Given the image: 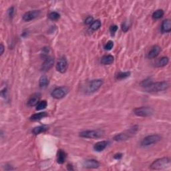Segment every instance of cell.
Returning a JSON list of instances; mask_svg holds the SVG:
<instances>
[{"label": "cell", "instance_id": "cell-17", "mask_svg": "<svg viewBox=\"0 0 171 171\" xmlns=\"http://www.w3.org/2000/svg\"><path fill=\"white\" fill-rule=\"evenodd\" d=\"M67 154L65 153V152L62 151V150H60V151L57 152V162L59 163V164H63L65 161V159H66Z\"/></svg>", "mask_w": 171, "mask_h": 171}, {"label": "cell", "instance_id": "cell-31", "mask_svg": "<svg viewBox=\"0 0 171 171\" xmlns=\"http://www.w3.org/2000/svg\"><path fill=\"white\" fill-rule=\"evenodd\" d=\"M93 22H94V18L91 16H89L86 19L85 23L87 25H89V24H92V23H93Z\"/></svg>", "mask_w": 171, "mask_h": 171}, {"label": "cell", "instance_id": "cell-35", "mask_svg": "<svg viewBox=\"0 0 171 171\" xmlns=\"http://www.w3.org/2000/svg\"><path fill=\"white\" fill-rule=\"evenodd\" d=\"M68 170H73V168H72V165H70V164H68Z\"/></svg>", "mask_w": 171, "mask_h": 171}, {"label": "cell", "instance_id": "cell-23", "mask_svg": "<svg viewBox=\"0 0 171 171\" xmlns=\"http://www.w3.org/2000/svg\"><path fill=\"white\" fill-rule=\"evenodd\" d=\"M164 15V11L162 9H158L152 14V18L154 20H159Z\"/></svg>", "mask_w": 171, "mask_h": 171}, {"label": "cell", "instance_id": "cell-27", "mask_svg": "<svg viewBox=\"0 0 171 171\" xmlns=\"http://www.w3.org/2000/svg\"><path fill=\"white\" fill-rule=\"evenodd\" d=\"M48 17L51 20L56 21V20H57L59 19L60 17V15L56 12H52L49 14Z\"/></svg>", "mask_w": 171, "mask_h": 171}, {"label": "cell", "instance_id": "cell-14", "mask_svg": "<svg viewBox=\"0 0 171 171\" xmlns=\"http://www.w3.org/2000/svg\"><path fill=\"white\" fill-rule=\"evenodd\" d=\"M40 96L41 95L39 93L33 94V95L30 97L28 102V106H36V105L39 103V99H40Z\"/></svg>", "mask_w": 171, "mask_h": 171}, {"label": "cell", "instance_id": "cell-19", "mask_svg": "<svg viewBox=\"0 0 171 171\" xmlns=\"http://www.w3.org/2000/svg\"><path fill=\"white\" fill-rule=\"evenodd\" d=\"M49 84V80L48 78H47V76H41V78H39V88L41 89H44L47 87V86Z\"/></svg>", "mask_w": 171, "mask_h": 171}, {"label": "cell", "instance_id": "cell-11", "mask_svg": "<svg viewBox=\"0 0 171 171\" xmlns=\"http://www.w3.org/2000/svg\"><path fill=\"white\" fill-rule=\"evenodd\" d=\"M54 64V59L52 57H48L44 60L41 65V70L43 71H48L53 67Z\"/></svg>", "mask_w": 171, "mask_h": 171}, {"label": "cell", "instance_id": "cell-26", "mask_svg": "<svg viewBox=\"0 0 171 171\" xmlns=\"http://www.w3.org/2000/svg\"><path fill=\"white\" fill-rule=\"evenodd\" d=\"M101 26V22L100 20H96L93 22V23H92L90 25V29H92V30H97L100 28Z\"/></svg>", "mask_w": 171, "mask_h": 171}, {"label": "cell", "instance_id": "cell-3", "mask_svg": "<svg viewBox=\"0 0 171 171\" xmlns=\"http://www.w3.org/2000/svg\"><path fill=\"white\" fill-rule=\"evenodd\" d=\"M104 132L102 130H85L80 133V136L82 138H98L103 136Z\"/></svg>", "mask_w": 171, "mask_h": 171}, {"label": "cell", "instance_id": "cell-4", "mask_svg": "<svg viewBox=\"0 0 171 171\" xmlns=\"http://www.w3.org/2000/svg\"><path fill=\"white\" fill-rule=\"evenodd\" d=\"M134 113L138 116L147 117L152 115L154 113V110L151 107L143 106L140 108H136L134 110Z\"/></svg>", "mask_w": 171, "mask_h": 171}, {"label": "cell", "instance_id": "cell-7", "mask_svg": "<svg viewBox=\"0 0 171 171\" xmlns=\"http://www.w3.org/2000/svg\"><path fill=\"white\" fill-rule=\"evenodd\" d=\"M136 130V128L135 127H134L131 129L129 130V131H128L127 132H124V133H120L118 135H116L114 137V140L116 141H122V140H126L127 139L129 138L131 136H132L133 134H135Z\"/></svg>", "mask_w": 171, "mask_h": 171}, {"label": "cell", "instance_id": "cell-1", "mask_svg": "<svg viewBox=\"0 0 171 171\" xmlns=\"http://www.w3.org/2000/svg\"><path fill=\"white\" fill-rule=\"evenodd\" d=\"M169 87V84L167 81H157V82H150L144 88V90L148 92H159L166 90Z\"/></svg>", "mask_w": 171, "mask_h": 171}, {"label": "cell", "instance_id": "cell-21", "mask_svg": "<svg viewBox=\"0 0 171 171\" xmlns=\"http://www.w3.org/2000/svg\"><path fill=\"white\" fill-rule=\"evenodd\" d=\"M168 62H169V59L168 57H162L156 62V65L159 68L164 67L168 64Z\"/></svg>", "mask_w": 171, "mask_h": 171}, {"label": "cell", "instance_id": "cell-34", "mask_svg": "<svg viewBox=\"0 0 171 171\" xmlns=\"http://www.w3.org/2000/svg\"><path fill=\"white\" fill-rule=\"evenodd\" d=\"M0 49H1L0 54H1V55H2L4 54V46L2 44H1V46H0Z\"/></svg>", "mask_w": 171, "mask_h": 171}, {"label": "cell", "instance_id": "cell-24", "mask_svg": "<svg viewBox=\"0 0 171 171\" xmlns=\"http://www.w3.org/2000/svg\"><path fill=\"white\" fill-rule=\"evenodd\" d=\"M130 76V72H119L118 73L116 76V78L117 80H122V79H125L126 78L129 77Z\"/></svg>", "mask_w": 171, "mask_h": 171}, {"label": "cell", "instance_id": "cell-29", "mask_svg": "<svg viewBox=\"0 0 171 171\" xmlns=\"http://www.w3.org/2000/svg\"><path fill=\"white\" fill-rule=\"evenodd\" d=\"M130 28V25L127 22H124L122 25V30L124 31V32H126L128 30H129Z\"/></svg>", "mask_w": 171, "mask_h": 171}, {"label": "cell", "instance_id": "cell-15", "mask_svg": "<svg viewBox=\"0 0 171 171\" xmlns=\"http://www.w3.org/2000/svg\"><path fill=\"white\" fill-rule=\"evenodd\" d=\"M108 144V142H107L106 140L98 142V143L94 144V149L97 152H101L102 151H104V150L106 148Z\"/></svg>", "mask_w": 171, "mask_h": 171}, {"label": "cell", "instance_id": "cell-16", "mask_svg": "<svg viewBox=\"0 0 171 171\" xmlns=\"http://www.w3.org/2000/svg\"><path fill=\"white\" fill-rule=\"evenodd\" d=\"M161 30L163 33H169L171 31V23L170 20H165L162 22Z\"/></svg>", "mask_w": 171, "mask_h": 171}, {"label": "cell", "instance_id": "cell-20", "mask_svg": "<svg viewBox=\"0 0 171 171\" xmlns=\"http://www.w3.org/2000/svg\"><path fill=\"white\" fill-rule=\"evenodd\" d=\"M47 116H48V114H47V112H46L36 113V114H34L31 116L30 117V120L33 121L39 120L42 119L43 118L46 117Z\"/></svg>", "mask_w": 171, "mask_h": 171}, {"label": "cell", "instance_id": "cell-32", "mask_svg": "<svg viewBox=\"0 0 171 171\" xmlns=\"http://www.w3.org/2000/svg\"><path fill=\"white\" fill-rule=\"evenodd\" d=\"M14 7H11L9 9V11H8V14H9V17H12L13 16V15H14Z\"/></svg>", "mask_w": 171, "mask_h": 171}, {"label": "cell", "instance_id": "cell-2", "mask_svg": "<svg viewBox=\"0 0 171 171\" xmlns=\"http://www.w3.org/2000/svg\"><path fill=\"white\" fill-rule=\"evenodd\" d=\"M170 167V160L167 157L157 159L152 163L151 168L152 170H166Z\"/></svg>", "mask_w": 171, "mask_h": 171}, {"label": "cell", "instance_id": "cell-12", "mask_svg": "<svg viewBox=\"0 0 171 171\" xmlns=\"http://www.w3.org/2000/svg\"><path fill=\"white\" fill-rule=\"evenodd\" d=\"M84 167L87 168H98L100 167V163L96 160L87 159L84 160Z\"/></svg>", "mask_w": 171, "mask_h": 171}, {"label": "cell", "instance_id": "cell-25", "mask_svg": "<svg viewBox=\"0 0 171 171\" xmlns=\"http://www.w3.org/2000/svg\"><path fill=\"white\" fill-rule=\"evenodd\" d=\"M47 105H48V103H47V102L46 100L39 102V103L36 105V110H41L45 109L47 107Z\"/></svg>", "mask_w": 171, "mask_h": 171}, {"label": "cell", "instance_id": "cell-10", "mask_svg": "<svg viewBox=\"0 0 171 171\" xmlns=\"http://www.w3.org/2000/svg\"><path fill=\"white\" fill-rule=\"evenodd\" d=\"M39 15H40V11H39V10H33V11L28 12L23 15V20L25 21V22H30L31 20L36 19Z\"/></svg>", "mask_w": 171, "mask_h": 171}, {"label": "cell", "instance_id": "cell-8", "mask_svg": "<svg viewBox=\"0 0 171 171\" xmlns=\"http://www.w3.org/2000/svg\"><path fill=\"white\" fill-rule=\"evenodd\" d=\"M103 84V80L102 79H97L94 80L90 82L88 86V92L90 93H94L98 91Z\"/></svg>", "mask_w": 171, "mask_h": 171}, {"label": "cell", "instance_id": "cell-9", "mask_svg": "<svg viewBox=\"0 0 171 171\" xmlns=\"http://www.w3.org/2000/svg\"><path fill=\"white\" fill-rule=\"evenodd\" d=\"M68 62L65 57H61L59 59L56 64V70L60 73H65L68 69Z\"/></svg>", "mask_w": 171, "mask_h": 171}, {"label": "cell", "instance_id": "cell-18", "mask_svg": "<svg viewBox=\"0 0 171 171\" xmlns=\"http://www.w3.org/2000/svg\"><path fill=\"white\" fill-rule=\"evenodd\" d=\"M114 60V57L112 55H105L101 58V63L104 65H110L112 64Z\"/></svg>", "mask_w": 171, "mask_h": 171}, {"label": "cell", "instance_id": "cell-5", "mask_svg": "<svg viewBox=\"0 0 171 171\" xmlns=\"http://www.w3.org/2000/svg\"><path fill=\"white\" fill-rule=\"evenodd\" d=\"M161 140V137L158 135H149L144 138L141 142V145L143 146H148L152 144L157 143Z\"/></svg>", "mask_w": 171, "mask_h": 171}, {"label": "cell", "instance_id": "cell-22", "mask_svg": "<svg viewBox=\"0 0 171 171\" xmlns=\"http://www.w3.org/2000/svg\"><path fill=\"white\" fill-rule=\"evenodd\" d=\"M48 130V128L46 127V126H37V127L34 128L32 130V132L34 135H39V134L42 133L46 132V131Z\"/></svg>", "mask_w": 171, "mask_h": 171}, {"label": "cell", "instance_id": "cell-30", "mask_svg": "<svg viewBox=\"0 0 171 171\" xmlns=\"http://www.w3.org/2000/svg\"><path fill=\"white\" fill-rule=\"evenodd\" d=\"M117 30H118V26L117 25H113L112 26H110V31L112 34H114L116 32Z\"/></svg>", "mask_w": 171, "mask_h": 171}, {"label": "cell", "instance_id": "cell-6", "mask_svg": "<svg viewBox=\"0 0 171 171\" xmlns=\"http://www.w3.org/2000/svg\"><path fill=\"white\" fill-rule=\"evenodd\" d=\"M68 89L66 87H59L55 88L51 92V96L56 99H61L67 95Z\"/></svg>", "mask_w": 171, "mask_h": 171}, {"label": "cell", "instance_id": "cell-33", "mask_svg": "<svg viewBox=\"0 0 171 171\" xmlns=\"http://www.w3.org/2000/svg\"><path fill=\"white\" fill-rule=\"evenodd\" d=\"M122 154L118 153V154H115L114 158V159H121V158H122Z\"/></svg>", "mask_w": 171, "mask_h": 171}, {"label": "cell", "instance_id": "cell-13", "mask_svg": "<svg viewBox=\"0 0 171 171\" xmlns=\"http://www.w3.org/2000/svg\"><path fill=\"white\" fill-rule=\"evenodd\" d=\"M160 51H161V48L159 46H154L148 52V57L150 59L155 58V57L159 56Z\"/></svg>", "mask_w": 171, "mask_h": 171}, {"label": "cell", "instance_id": "cell-28", "mask_svg": "<svg viewBox=\"0 0 171 171\" xmlns=\"http://www.w3.org/2000/svg\"><path fill=\"white\" fill-rule=\"evenodd\" d=\"M113 46H114V43H113V41H108L106 44H105L104 48L105 49H106V50H110V49H112V48H113Z\"/></svg>", "mask_w": 171, "mask_h": 171}]
</instances>
